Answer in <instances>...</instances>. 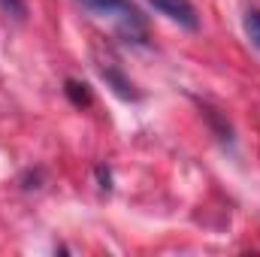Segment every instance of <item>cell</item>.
Returning <instances> with one entry per match:
<instances>
[{
	"label": "cell",
	"mask_w": 260,
	"mask_h": 257,
	"mask_svg": "<svg viewBox=\"0 0 260 257\" xmlns=\"http://www.w3.org/2000/svg\"><path fill=\"white\" fill-rule=\"evenodd\" d=\"M88 12L100 15V18H109L121 37L127 40H142L145 37V18L142 12L130 3V0H79Z\"/></svg>",
	"instance_id": "cell-1"
},
{
	"label": "cell",
	"mask_w": 260,
	"mask_h": 257,
	"mask_svg": "<svg viewBox=\"0 0 260 257\" xmlns=\"http://www.w3.org/2000/svg\"><path fill=\"white\" fill-rule=\"evenodd\" d=\"M160 15H167L170 21L188 27V30H197L200 27V18H197V9L191 0H148Z\"/></svg>",
	"instance_id": "cell-2"
},
{
	"label": "cell",
	"mask_w": 260,
	"mask_h": 257,
	"mask_svg": "<svg viewBox=\"0 0 260 257\" xmlns=\"http://www.w3.org/2000/svg\"><path fill=\"white\" fill-rule=\"evenodd\" d=\"M100 76L106 79V85H109V88H112V91H115L121 100H136V97H139V94L133 91L130 79H124V76H121L115 67H100Z\"/></svg>",
	"instance_id": "cell-3"
},
{
	"label": "cell",
	"mask_w": 260,
	"mask_h": 257,
	"mask_svg": "<svg viewBox=\"0 0 260 257\" xmlns=\"http://www.w3.org/2000/svg\"><path fill=\"white\" fill-rule=\"evenodd\" d=\"M67 97H70V103L73 106H88L91 103V91H88V85L85 82H76V79H67Z\"/></svg>",
	"instance_id": "cell-4"
},
{
	"label": "cell",
	"mask_w": 260,
	"mask_h": 257,
	"mask_svg": "<svg viewBox=\"0 0 260 257\" xmlns=\"http://www.w3.org/2000/svg\"><path fill=\"white\" fill-rule=\"evenodd\" d=\"M245 34H248V40L260 49V9H248L245 12Z\"/></svg>",
	"instance_id": "cell-5"
},
{
	"label": "cell",
	"mask_w": 260,
	"mask_h": 257,
	"mask_svg": "<svg viewBox=\"0 0 260 257\" xmlns=\"http://www.w3.org/2000/svg\"><path fill=\"white\" fill-rule=\"evenodd\" d=\"M0 6L6 12H12L15 18H24V0H0Z\"/></svg>",
	"instance_id": "cell-6"
},
{
	"label": "cell",
	"mask_w": 260,
	"mask_h": 257,
	"mask_svg": "<svg viewBox=\"0 0 260 257\" xmlns=\"http://www.w3.org/2000/svg\"><path fill=\"white\" fill-rule=\"evenodd\" d=\"M97 179H100V188H103V191H109V188H112V176H109V170L97 167Z\"/></svg>",
	"instance_id": "cell-7"
}]
</instances>
